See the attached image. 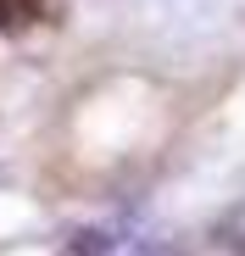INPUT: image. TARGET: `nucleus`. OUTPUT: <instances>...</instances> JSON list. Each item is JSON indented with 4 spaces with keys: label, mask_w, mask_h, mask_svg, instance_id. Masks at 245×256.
<instances>
[{
    "label": "nucleus",
    "mask_w": 245,
    "mask_h": 256,
    "mask_svg": "<svg viewBox=\"0 0 245 256\" xmlns=\"http://www.w3.org/2000/svg\"><path fill=\"white\" fill-rule=\"evenodd\" d=\"M34 12H39V0H0V28H22L34 22Z\"/></svg>",
    "instance_id": "nucleus-1"
}]
</instances>
